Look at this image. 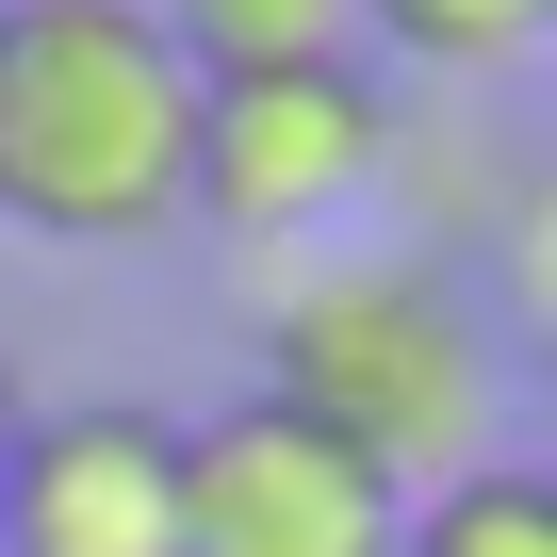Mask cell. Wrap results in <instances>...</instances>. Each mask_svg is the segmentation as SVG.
<instances>
[{"label": "cell", "mask_w": 557, "mask_h": 557, "mask_svg": "<svg viewBox=\"0 0 557 557\" xmlns=\"http://www.w3.org/2000/svg\"><path fill=\"white\" fill-rule=\"evenodd\" d=\"M197 66L148 0H0V213L34 246H148L181 230Z\"/></svg>", "instance_id": "obj_2"}, {"label": "cell", "mask_w": 557, "mask_h": 557, "mask_svg": "<svg viewBox=\"0 0 557 557\" xmlns=\"http://www.w3.org/2000/svg\"><path fill=\"white\" fill-rule=\"evenodd\" d=\"M394 557H557V475H524V459H475V475L410 492Z\"/></svg>", "instance_id": "obj_7"}, {"label": "cell", "mask_w": 557, "mask_h": 557, "mask_svg": "<svg viewBox=\"0 0 557 557\" xmlns=\"http://www.w3.org/2000/svg\"><path fill=\"white\" fill-rule=\"evenodd\" d=\"M278 410H312L329 443H361L394 492H443L475 459H508V345L475 312V278L443 246H345V262H296L262 296V377Z\"/></svg>", "instance_id": "obj_1"}, {"label": "cell", "mask_w": 557, "mask_h": 557, "mask_svg": "<svg viewBox=\"0 0 557 557\" xmlns=\"http://www.w3.org/2000/svg\"><path fill=\"white\" fill-rule=\"evenodd\" d=\"M377 181H394V83H377V66H262V83H197L181 213H213L230 246H329Z\"/></svg>", "instance_id": "obj_3"}, {"label": "cell", "mask_w": 557, "mask_h": 557, "mask_svg": "<svg viewBox=\"0 0 557 557\" xmlns=\"http://www.w3.org/2000/svg\"><path fill=\"white\" fill-rule=\"evenodd\" d=\"M557 34V0H361V50L426 66V83H492Z\"/></svg>", "instance_id": "obj_8"}, {"label": "cell", "mask_w": 557, "mask_h": 557, "mask_svg": "<svg viewBox=\"0 0 557 557\" xmlns=\"http://www.w3.org/2000/svg\"><path fill=\"white\" fill-rule=\"evenodd\" d=\"M394 524L410 492L312 410H278V394L181 410V557H394Z\"/></svg>", "instance_id": "obj_4"}, {"label": "cell", "mask_w": 557, "mask_h": 557, "mask_svg": "<svg viewBox=\"0 0 557 557\" xmlns=\"http://www.w3.org/2000/svg\"><path fill=\"white\" fill-rule=\"evenodd\" d=\"M0 426H17V377H0Z\"/></svg>", "instance_id": "obj_9"}, {"label": "cell", "mask_w": 557, "mask_h": 557, "mask_svg": "<svg viewBox=\"0 0 557 557\" xmlns=\"http://www.w3.org/2000/svg\"><path fill=\"white\" fill-rule=\"evenodd\" d=\"M164 50L197 83H262V66H377L361 50V0H148Z\"/></svg>", "instance_id": "obj_6"}, {"label": "cell", "mask_w": 557, "mask_h": 557, "mask_svg": "<svg viewBox=\"0 0 557 557\" xmlns=\"http://www.w3.org/2000/svg\"><path fill=\"white\" fill-rule=\"evenodd\" d=\"M0 557H181V410L66 394L0 426Z\"/></svg>", "instance_id": "obj_5"}]
</instances>
